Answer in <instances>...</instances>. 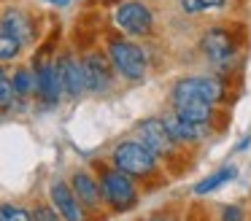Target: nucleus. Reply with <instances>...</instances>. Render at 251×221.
<instances>
[{
	"label": "nucleus",
	"mask_w": 251,
	"mask_h": 221,
	"mask_svg": "<svg viewBox=\"0 0 251 221\" xmlns=\"http://www.w3.org/2000/svg\"><path fill=\"white\" fill-rule=\"evenodd\" d=\"M30 216H33V221H62L60 216H57V210L51 208L49 202H33Z\"/></svg>",
	"instance_id": "nucleus-21"
},
{
	"label": "nucleus",
	"mask_w": 251,
	"mask_h": 221,
	"mask_svg": "<svg viewBox=\"0 0 251 221\" xmlns=\"http://www.w3.org/2000/svg\"><path fill=\"white\" fill-rule=\"evenodd\" d=\"M81 59V70H84V84H87L89 95H103L111 89L114 84V70L108 65V57L103 51H87Z\"/></svg>",
	"instance_id": "nucleus-7"
},
{
	"label": "nucleus",
	"mask_w": 251,
	"mask_h": 221,
	"mask_svg": "<svg viewBox=\"0 0 251 221\" xmlns=\"http://www.w3.org/2000/svg\"><path fill=\"white\" fill-rule=\"evenodd\" d=\"M8 78H11V89H14V97H17V100H27V97L35 95L33 68H17Z\"/></svg>",
	"instance_id": "nucleus-15"
},
{
	"label": "nucleus",
	"mask_w": 251,
	"mask_h": 221,
	"mask_svg": "<svg viewBox=\"0 0 251 221\" xmlns=\"http://www.w3.org/2000/svg\"><path fill=\"white\" fill-rule=\"evenodd\" d=\"M0 221H33L30 208L17 202H0Z\"/></svg>",
	"instance_id": "nucleus-17"
},
{
	"label": "nucleus",
	"mask_w": 251,
	"mask_h": 221,
	"mask_svg": "<svg viewBox=\"0 0 251 221\" xmlns=\"http://www.w3.org/2000/svg\"><path fill=\"white\" fill-rule=\"evenodd\" d=\"M46 3H49V5H57V8H65L71 0H46Z\"/></svg>",
	"instance_id": "nucleus-24"
},
{
	"label": "nucleus",
	"mask_w": 251,
	"mask_h": 221,
	"mask_svg": "<svg viewBox=\"0 0 251 221\" xmlns=\"http://www.w3.org/2000/svg\"><path fill=\"white\" fill-rule=\"evenodd\" d=\"M14 89H11V78H8V73L3 70V65H0V111H8V108L14 105Z\"/></svg>",
	"instance_id": "nucleus-20"
},
{
	"label": "nucleus",
	"mask_w": 251,
	"mask_h": 221,
	"mask_svg": "<svg viewBox=\"0 0 251 221\" xmlns=\"http://www.w3.org/2000/svg\"><path fill=\"white\" fill-rule=\"evenodd\" d=\"M68 186H71L73 197L78 199V205H81L87 213H98V210L103 208V197H100L98 178H95L89 170H73Z\"/></svg>",
	"instance_id": "nucleus-13"
},
{
	"label": "nucleus",
	"mask_w": 251,
	"mask_h": 221,
	"mask_svg": "<svg viewBox=\"0 0 251 221\" xmlns=\"http://www.w3.org/2000/svg\"><path fill=\"white\" fill-rule=\"evenodd\" d=\"M95 178H98L103 205H108L114 213H127L138 205V189L130 175L119 172L116 167H100Z\"/></svg>",
	"instance_id": "nucleus-2"
},
{
	"label": "nucleus",
	"mask_w": 251,
	"mask_h": 221,
	"mask_svg": "<svg viewBox=\"0 0 251 221\" xmlns=\"http://www.w3.org/2000/svg\"><path fill=\"white\" fill-rule=\"evenodd\" d=\"M200 51L205 54L208 62L227 65V62L235 59L238 46H235V38H232L229 30H224V27H211V30L202 35V41H200Z\"/></svg>",
	"instance_id": "nucleus-9"
},
{
	"label": "nucleus",
	"mask_w": 251,
	"mask_h": 221,
	"mask_svg": "<svg viewBox=\"0 0 251 221\" xmlns=\"http://www.w3.org/2000/svg\"><path fill=\"white\" fill-rule=\"evenodd\" d=\"M105 57H108L114 75H122L127 81H141L146 75V54L138 43L127 41V38H108Z\"/></svg>",
	"instance_id": "nucleus-3"
},
{
	"label": "nucleus",
	"mask_w": 251,
	"mask_h": 221,
	"mask_svg": "<svg viewBox=\"0 0 251 221\" xmlns=\"http://www.w3.org/2000/svg\"><path fill=\"white\" fill-rule=\"evenodd\" d=\"M111 167L130 178H146L157 170V156L138 140H122L111 154Z\"/></svg>",
	"instance_id": "nucleus-4"
},
{
	"label": "nucleus",
	"mask_w": 251,
	"mask_h": 221,
	"mask_svg": "<svg viewBox=\"0 0 251 221\" xmlns=\"http://www.w3.org/2000/svg\"><path fill=\"white\" fill-rule=\"evenodd\" d=\"M222 97H224L222 81L208 78V75H186V78L176 81L173 92H170L173 113L189 124H197V127H205L213 119V105Z\"/></svg>",
	"instance_id": "nucleus-1"
},
{
	"label": "nucleus",
	"mask_w": 251,
	"mask_h": 221,
	"mask_svg": "<svg viewBox=\"0 0 251 221\" xmlns=\"http://www.w3.org/2000/svg\"><path fill=\"white\" fill-rule=\"evenodd\" d=\"M222 221H243V208H238V205H229V208H224Z\"/></svg>",
	"instance_id": "nucleus-22"
},
{
	"label": "nucleus",
	"mask_w": 251,
	"mask_h": 221,
	"mask_svg": "<svg viewBox=\"0 0 251 221\" xmlns=\"http://www.w3.org/2000/svg\"><path fill=\"white\" fill-rule=\"evenodd\" d=\"M19 54H22V43L14 41V38L6 35V32H0V65H3V62H14Z\"/></svg>",
	"instance_id": "nucleus-19"
},
{
	"label": "nucleus",
	"mask_w": 251,
	"mask_h": 221,
	"mask_svg": "<svg viewBox=\"0 0 251 221\" xmlns=\"http://www.w3.org/2000/svg\"><path fill=\"white\" fill-rule=\"evenodd\" d=\"M138 138H141L138 143H143L154 156H162V154L168 156V154H173V148H176L173 138H170L168 127H165V122L159 116L143 119V122L138 124Z\"/></svg>",
	"instance_id": "nucleus-11"
},
{
	"label": "nucleus",
	"mask_w": 251,
	"mask_h": 221,
	"mask_svg": "<svg viewBox=\"0 0 251 221\" xmlns=\"http://www.w3.org/2000/svg\"><path fill=\"white\" fill-rule=\"evenodd\" d=\"M162 122H165V127H168V132H170V138H173V143H197V140H202V127L184 122V119H178L176 113L165 116Z\"/></svg>",
	"instance_id": "nucleus-14"
},
{
	"label": "nucleus",
	"mask_w": 251,
	"mask_h": 221,
	"mask_svg": "<svg viewBox=\"0 0 251 221\" xmlns=\"http://www.w3.org/2000/svg\"><path fill=\"white\" fill-rule=\"evenodd\" d=\"M114 22L125 35H132V38L149 35L154 30V14L141 0H122V3H116Z\"/></svg>",
	"instance_id": "nucleus-5"
},
{
	"label": "nucleus",
	"mask_w": 251,
	"mask_h": 221,
	"mask_svg": "<svg viewBox=\"0 0 251 221\" xmlns=\"http://www.w3.org/2000/svg\"><path fill=\"white\" fill-rule=\"evenodd\" d=\"M146 221H176V219L170 213H154V216H149Z\"/></svg>",
	"instance_id": "nucleus-23"
},
{
	"label": "nucleus",
	"mask_w": 251,
	"mask_h": 221,
	"mask_svg": "<svg viewBox=\"0 0 251 221\" xmlns=\"http://www.w3.org/2000/svg\"><path fill=\"white\" fill-rule=\"evenodd\" d=\"M184 14H205V11H216L222 8L227 0H178Z\"/></svg>",
	"instance_id": "nucleus-18"
},
{
	"label": "nucleus",
	"mask_w": 251,
	"mask_h": 221,
	"mask_svg": "<svg viewBox=\"0 0 251 221\" xmlns=\"http://www.w3.org/2000/svg\"><path fill=\"white\" fill-rule=\"evenodd\" d=\"M33 75H35V95L44 105H57L62 97L60 92V81H57V70H54V59L38 54L33 59Z\"/></svg>",
	"instance_id": "nucleus-8"
},
{
	"label": "nucleus",
	"mask_w": 251,
	"mask_h": 221,
	"mask_svg": "<svg viewBox=\"0 0 251 221\" xmlns=\"http://www.w3.org/2000/svg\"><path fill=\"white\" fill-rule=\"evenodd\" d=\"M49 205L57 210V216H60L62 221H89V213L78 205V199L73 197L71 186H68V181H51L49 186Z\"/></svg>",
	"instance_id": "nucleus-12"
},
{
	"label": "nucleus",
	"mask_w": 251,
	"mask_h": 221,
	"mask_svg": "<svg viewBox=\"0 0 251 221\" xmlns=\"http://www.w3.org/2000/svg\"><path fill=\"white\" fill-rule=\"evenodd\" d=\"M235 175H238V170H235L232 165H229V167H222V170H216L213 175H208L205 181H200V183H197V186H195V194H200V197H202V194L216 192L219 186H224L227 181H232Z\"/></svg>",
	"instance_id": "nucleus-16"
},
{
	"label": "nucleus",
	"mask_w": 251,
	"mask_h": 221,
	"mask_svg": "<svg viewBox=\"0 0 251 221\" xmlns=\"http://www.w3.org/2000/svg\"><path fill=\"white\" fill-rule=\"evenodd\" d=\"M54 70H57V81H60V92L62 97L78 100L81 95H87V84H84V70H81V59L73 51H62L54 59Z\"/></svg>",
	"instance_id": "nucleus-6"
},
{
	"label": "nucleus",
	"mask_w": 251,
	"mask_h": 221,
	"mask_svg": "<svg viewBox=\"0 0 251 221\" xmlns=\"http://www.w3.org/2000/svg\"><path fill=\"white\" fill-rule=\"evenodd\" d=\"M0 32L11 35L14 41H19V43H22V49H25V46H30V43L35 41L38 27H35V19H33L30 11L11 5V8H6L3 14H0Z\"/></svg>",
	"instance_id": "nucleus-10"
}]
</instances>
